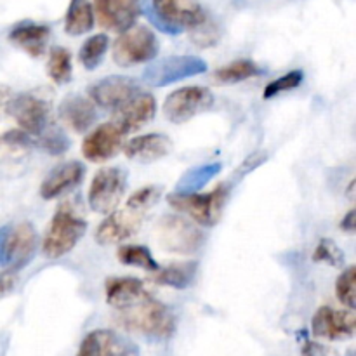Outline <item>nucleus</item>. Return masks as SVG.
Returning <instances> with one entry per match:
<instances>
[{
    "instance_id": "obj_1",
    "label": "nucleus",
    "mask_w": 356,
    "mask_h": 356,
    "mask_svg": "<svg viewBox=\"0 0 356 356\" xmlns=\"http://www.w3.org/2000/svg\"><path fill=\"white\" fill-rule=\"evenodd\" d=\"M117 322L124 329L159 339L172 336L176 329L172 312L149 294L125 308L117 309Z\"/></svg>"
},
{
    "instance_id": "obj_2",
    "label": "nucleus",
    "mask_w": 356,
    "mask_h": 356,
    "mask_svg": "<svg viewBox=\"0 0 356 356\" xmlns=\"http://www.w3.org/2000/svg\"><path fill=\"white\" fill-rule=\"evenodd\" d=\"M87 232V221L76 216L68 205H61L45 229L42 252L49 259L66 256L76 247Z\"/></svg>"
},
{
    "instance_id": "obj_3",
    "label": "nucleus",
    "mask_w": 356,
    "mask_h": 356,
    "mask_svg": "<svg viewBox=\"0 0 356 356\" xmlns=\"http://www.w3.org/2000/svg\"><path fill=\"white\" fill-rule=\"evenodd\" d=\"M226 198H228V186L219 184L209 193H179L174 191L167 197V202L172 209H176L181 214H186L197 225L212 228L219 222L225 209Z\"/></svg>"
},
{
    "instance_id": "obj_4",
    "label": "nucleus",
    "mask_w": 356,
    "mask_h": 356,
    "mask_svg": "<svg viewBox=\"0 0 356 356\" xmlns=\"http://www.w3.org/2000/svg\"><path fill=\"white\" fill-rule=\"evenodd\" d=\"M159 54L156 35L143 24H132L127 30L120 31L113 42V59L122 68L146 65L152 63Z\"/></svg>"
},
{
    "instance_id": "obj_5",
    "label": "nucleus",
    "mask_w": 356,
    "mask_h": 356,
    "mask_svg": "<svg viewBox=\"0 0 356 356\" xmlns=\"http://www.w3.org/2000/svg\"><path fill=\"white\" fill-rule=\"evenodd\" d=\"M37 250V233L31 222H10L0 228V268L19 271Z\"/></svg>"
},
{
    "instance_id": "obj_6",
    "label": "nucleus",
    "mask_w": 356,
    "mask_h": 356,
    "mask_svg": "<svg viewBox=\"0 0 356 356\" xmlns=\"http://www.w3.org/2000/svg\"><path fill=\"white\" fill-rule=\"evenodd\" d=\"M156 240L163 250L181 256H190L200 250L205 235L193 221L181 216H163L156 222Z\"/></svg>"
},
{
    "instance_id": "obj_7",
    "label": "nucleus",
    "mask_w": 356,
    "mask_h": 356,
    "mask_svg": "<svg viewBox=\"0 0 356 356\" xmlns=\"http://www.w3.org/2000/svg\"><path fill=\"white\" fill-rule=\"evenodd\" d=\"M127 188V172L120 167H104L96 176L89 186L90 209L97 214H110L118 207L122 197Z\"/></svg>"
},
{
    "instance_id": "obj_8",
    "label": "nucleus",
    "mask_w": 356,
    "mask_h": 356,
    "mask_svg": "<svg viewBox=\"0 0 356 356\" xmlns=\"http://www.w3.org/2000/svg\"><path fill=\"white\" fill-rule=\"evenodd\" d=\"M207 63L198 56H169L146 66L143 79L152 87H165L190 76L202 75Z\"/></svg>"
},
{
    "instance_id": "obj_9",
    "label": "nucleus",
    "mask_w": 356,
    "mask_h": 356,
    "mask_svg": "<svg viewBox=\"0 0 356 356\" xmlns=\"http://www.w3.org/2000/svg\"><path fill=\"white\" fill-rule=\"evenodd\" d=\"M214 104V94L202 86H188L170 92L163 101V115L172 124H184Z\"/></svg>"
},
{
    "instance_id": "obj_10",
    "label": "nucleus",
    "mask_w": 356,
    "mask_h": 356,
    "mask_svg": "<svg viewBox=\"0 0 356 356\" xmlns=\"http://www.w3.org/2000/svg\"><path fill=\"white\" fill-rule=\"evenodd\" d=\"M153 10L159 16V28L169 33L191 30L207 19L204 7L198 0H153Z\"/></svg>"
},
{
    "instance_id": "obj_11",
    "label": "nucleus",
    "mask_w": 356,
    "mask_h": 356,
    "mask_svg": "<svg viewBox=\"0 0 356 356\" xmlns=\"http://www.w3.org/2000/svg\"><path fill=\"white\" fill-rule=\"evenodd\" d=\"M10 117L19 124V127L30 136L44 134L51 125V110H49L47 101L42 97L33 96V94H21L14 97L7 108Z\"/></svg>"
},
{
    "instance_id": "obj_12",
    "label": "nucleus",
    "mask_w": 356,
    "mask_h": 356,
    "mask_svg": "<svg viewBox=\"0 0 356 356\" xmlns=\"http://www.w3.org/2000/svg\"><path fill=\"white\" fill-rule=\"evenodd\" d=\"M145 214L125 205L122 211H111L96 229V242L99 245H115L131 238L141 229Z\"/></svg>"
},
{
    "instance_id": "obj_13",
    "label": "nucleus",
    "mask_w": 356,
    "mask_h": 356,
    "mask_svg": "<svg viewBox=\"0 0 356 356\" xmlns=\"http://www.w3.org/2000/svg\"><path fill=\"white\" fill-rule=\"evenodd\" d=\"M156 113V101L152 94L138 90L132 97H129L124 104L115 110L113 124L117 125L122 134H131L139 131L146 124L153 120Z\"/></svg>"
},
{
    "instance_id": "obj_14",
    "label": "nucleus",
    "mask_w": 356,
    "mask_h": 356,
    "mask_svg": "<svg viewBox=\"0 0 356 356\" xmlns=\"http://www.w3.org/2000/svg\"><path fill=\"white\" fill-rule=\"evenodd\" d=\"M124 148V134L113 122L97 125L86 136L82 143V153L89 162H106L120 153Z\"/></svg>"
},
{
    "instance_id": "obj_15",
    "label": "nucleus",
    "mask_w": 356,
    "mask_h": 356,
    "mask_svg": "<svg viewBox=\"0 0 356 356\" xmlns=\"http://www.w3.org/2000/svg\"><path fill=\"white\" fill-rule=\"evenodd\" d=\"M138 90V82L131 76L111 75L106 76V79L97 80L96 83L89 87V99L99 108L117 110L120 104H124Z\"/></svg>"
},
{
    "instance_id": "obj_16",
    "label": "nucleus",
    "mask_w": 356,
    "mask_h": 356,
    "mask_svg": "<svg viewBox=\"0 0 356 356\" xmlns=\"http://www.w3.org/2000/svg\"><path fill=\"white\" fill-rule=\"evenodd\" d=\"M353 312H341L330 306H322L313 315L312 330L316 337L327 341H344L355 336Z\"/></svg>"
},
{
    "instance_id": "obj_17",
    "label": "nucleus",
    "mask_w": 356,
    "mask_h": 356,
    "mask_svg": "<svg viewBox=\"0 0 356 356\" xmlns=\"http://www.w3.org/2000/svg\"><path fill=\"white\" fill-rule=\"evenodd\" d=\"M136 346L111 330L97 329L83 337L76 356H134Z\"/></svg>"
},
{
    "instance_id": "obj_18",
    "label": "nucleus",
    "mask_w": 356,
    "mask_h": 356,
    "mask_svg": "<svg viewBox=\"0 0 356 356\" xmlns=\"http://www.w3.org/2000/svg\"><path fill=\"white\" fill-rule=\"evenodd\" d=\"M83 176H86L83 163L76 162V160L59 163L45 176L40 186V197L44 200H54L79 186L83 181Z\"/></svg>"
},
{
    "instance_id": "obj_19",
    "label": "nucleus",
    "mask_w": 356,
    "mask_h": 356,
    "mask_svg": "<svg viewBox=\"0 0 356 356\" xmlns=\"http://www.w3.org/2000/svg\"><path fill=\"white\" fill-rule=\"evenodd\" d=\"M94 10L101 26L111 31H124L136 23L139 6L136 0H94Z\"/></svg>"
},
{
    "instance_id": "obj_20",
    "label": "nucleus",
    "mask_w": 356,
    "mask_h": 356,
    "mask_svg": "<svg viewBox=\"0 0 356 356\" xmlns=\"http://www.w3.org/2000/svg\"><path fill=\"white\" fill-rule=\"evenodd\" d=\"M124 153L129 160L139 163H152L163 159L172 149V143L165 134H145L131 139L124 145Z\"/></svg>"
},
{
    "instance_id": "obj_21",
    "label": "nucleus",
    "mask_w": 356,
    "mask_h": 356,
    "mask_svg": "<svg viewBox=\"0 0 356 356\" xmlns=\"http://www.w3.org/2000/svg\"><path fill=\"white\" fill-rule=\"evenodd\" d=\"M59 117L75 132H86L96 122V104L87 97L72 94L59 106Z\"/></svg>"
},
{
    "instance_id": "obj_22",
    "label": "nucleus",
    "mask_w": 356,
    "mask_h": 356,
    "mask_svg": "<svg viewBox=\"0 0 356 356\" xmlns=\"http://www.w3.org/2000/svg\"><path fill=\"white\" fill-rule=\"evenodd\" d=\"M51 30L45 24L19 23L10 30L9 40L31 58H40L47 49Z\"/></svg>"
},
{
    "instance_id": "obj_23",
    "label": "nucleus",
    "mask_w": 356,
    "mask_h": 356,
    "mask_svg": "<svg viewBox=\"0 0 356 356\" xmlns=\"http://www.w3.org/2000/svg\"><path fill=\"white\" fill-rule=\"evenodd\" d=\"M104 296H106L108 305L120 309L146 298L148 291L145 289V284L138 278L115 277L108 278L106 284H104Z\"/></svg>"
},
{
    "instance_id": "obj_24",
    "label": "nucleus",
    "mask_w": 356,
    "mask_h": 356,
    "mask_svg": "<svg viewBox=\"0 0 356 356\" xmlns=\"http://www.w3.org/2000/svg\"><path fill=\"white\" fill-rule=\"evenodd\" d=\"M94 26V9L89 0H72L66 10L65 30L68 35L79 37Z\"/></svg>"
},
{
    "instance_id": "obj_25",
    "label": "nucleus",
    "mask_w": 356,
    "mask_h": 356,
    "mask_svg": "<svg viewBox=\"0 0 356 356\" xmlns=\"http://www.w3.org/2000/svg\"><path fill=\"white\" fill-rule=\"evenodd\" d=\"M195 275H197V263L190 261V263H177L165 268H159L153 275V282L183 291L193 282Z\"/></svg>"
},
{
    "instance_id": "obj_26",
    "label": "nucleus",
    "mask_w": 356,
    "mask_h": 356,
    "mask_svg": "<svg viewBox=\"0 0 356 356\" xmlns=\"http://www.w3.org/2000/svg\"><path fill=\"white\" fill-rule=\"evenodd\" d=\"M264 70L259 68L250 59H236V61L228 63L214 72V82L219 86H232V83L243 82V80L254 79V76L263 75Z\"/></svg>"
},
{
    "instance_id": "obj_27",
    "label": "nucleus",
    "mask_w": 356,
    "mask_h": 356,
    "mask_svg": "<svg viewBox=\"0 0 356 356\" xmlns=\"http://www.w3.org/2000/svg\"><path fill=\"white\" fill-rule=\"evenodd\" d=\"M219 172H221V163H202V165L188 170L174 191H179V193H193V191H198L200 188H204Z\"/></svg>"
},
{
    "instance_id": "obj_28",
    "label": "nucleus",
    "mask_w": 356,
    "mask_h": 356,
    "mask_svg": "<svg viewBox=\"0 0 356 356\" xmlns=\"http://www.w3.org/2000/svg\"><path fill=\"white\" fill-rule=\"evenodd\" d=\"M117 257L125 266L141 268V270L155 273L159 270V263L152 256L145 245H120L117 250Z\"/></svg>"
},
{
    "instance_id": "obj_29",
    "label": "nucleus",
    "mask_w": 356,
    "mask_h": 356,
    "mask_svg": "<svg viewBox=\"0 0 356 356\" xmlns=\"http://www.w3.org/2000/svg\"><path fill=\"white\" fill-rule=\"evenodd\" d=\"M72 54L65 47H52L49 52L47 75L56 83H68L72 80Z\"/></svg>"
},
{
    "instance_id": "obj_30",
    "label": "nucleus",
    "mask_w": 356,
    "mask_h": 356,
    "mask_svg": "<svg viewBox=\"0 0 356 356\" xmlns=\"http://www.w3.org/2000/svg\"><path fill=\"white\" fill-rule=\"evenodd\" d=\"M108 37L104 33L92 35L82 44L79 51V59L86 70H96L104 59L108 51Z\"/></svg>"
},
{
    "instance_id": "obj_31",
    "label": "nucleus",
    "mask_w": 356,
    "mask_h": 356,
    "mask_svg": "<svg viewBox=\"0 0 356 356\" xmlns=\"http://www.w3.org/2000/svg\"><path fill=\"white\" fill-rule=\"evenodd\" d=\"M302 80H305V73L301 70H292V72L278 76V79H275L273 82H270L264 87V99H271V97L278 96L282 92L298 89L302 83Z\"/></svg>"
},
{
    "instance_id": "obj_32",
    "label": "nucleus",
    "mask_w": 356,
    "mask_h": 356,
    "mask_svg": "<svg viewBox=\"0 0 356 356\" xmlns=\"http://www.w3.org/2000/svg\"><path fill=\"white\" fill-rule=\"evenodd\" d=\"M355 285H356V268L350 266L337 277L336 296L346 308L355 309Z\"/></svg>"
},
{
    "instance_id": "obj_33",
    "label": "nucleus",
    "mask_w": 356,
    "mask_h": 356,
    "mask_svg": "<svg viewBox=\"0 0 356 356\" xmlns=\"http://www.w3.org/2000/svg\"><path fill=\"white\" fill-rule=\"evenodd\" d=\"M313 261L316 263H325L330 266H343L344 264V252L337 247V243L330 238H322L316 245Z\"/></svg>"
},
{
    "instance_id": "obj_34",
    "label": "nucleus",
    "mask_w": 356,
    "mask_h": 356,
    "mask_svg": "<svg viewBox=\"0 0 356 356\" xmlns=\"http://www.w3.org/2000/svg\"><path fill=\"white\" fill-rule=\"evenodd\" d=\"M160 195H162V188L159 186L139 188L138 191H134L131 195V198L127 200V205L136 209V211L143 212V214H146V211H149L160 200Z\"/></svg>"
},
{
    "instance_id": "obj_35",
    "label": "nucleus",
    "mask_w": 356,
    "mask_h": 356,
    "mask_svg": "<svg viewBox=\"0 0 356 356\" xmlns=\"http://www.w3.org/2000/svg\"><path fill=\"white\" fill-rule=\"evenodd\" d=\"M219 40V31L214 23L209 19L202 21L195 28H191V42L197 44L198 47H211Z\"/></svg>"
},
{
    "instance_id": "obj_36",
    "label": "nucleus",
    "mask_w": 356,
    "mask_h": 356,
    "mask_svg": "<svg viewBox=\"0 0 356 356\" xmlns=\"http://www.w3.org/2000/svg\"><path fill=\"white\" fill-rule=\"evenodd\" d=\"M17 284V271L6 270L3 273H0V299L6 298L7 294L14 291Z\"/></svg>"
},
{
    "instance_id": "obj_37",
    "label": "nucleus",
    "mask_w": 356,
    "mask_h": 356,
    "mask_svg": "<svg viewBox=\"0 0 356 356\" xmlns=\"http://www.w3.org/2000/svg\"><path fill=\"white\" fill-rule=\"evenodd\" d=\"M302 355L305 356H330L332 355V350H327V348L320 346L316 343H306L305 350H302Z\"/></svg>"
},
{
    "instance_id": "obj_38",
    "label": "nucleus",
    "mask_w": 356,
    "mask_h": 356,
    "mask_svg": "<svg viewBox=\"0 0 356 356\" xmlns=\"http://www.w3.org/2000/svg\"><path fill=\"white\" fill-rule=\"evenodd\" d=\"M341 228L346 233L355 232V211H350L346 216H344L343 222H341Z\"/></svg>"
}]
</instances>
